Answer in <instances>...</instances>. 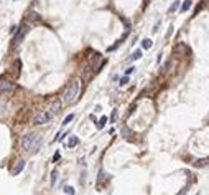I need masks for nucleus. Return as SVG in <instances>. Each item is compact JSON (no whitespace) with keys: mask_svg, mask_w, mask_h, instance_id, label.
Returning a JSON list of instances; mask_svg holds the SVG:
<instances>
[{"mask_svg":"<svg viewBox=\"0 0 209 195\" xmlns=\"http://www.w3.org/2000/svg\"><path fill=\"white\" fill-rule=\"evenodd\" d=\"M79 93H81V80H72L71 83L66 86L64 91H63L61 99H63L64 104H72V103L78 99Z\"/></svg>","mask_w":209,"mask_h":195,"instance_id":"obj_1","label":"nucleus"},{"mask_svg":"<svg viewBox=\"0 0 209 195\" xmlns=\"http://www.w3.org/2000/svg\"><path fill=\"white\" fill-rule=\"evenodd\" d=\"M51 117H53V114L50 111H40V113H36V116H35V124H46Z\"/></svg>","mask_w":209,"mask_h":195,"instance_id":"obj_2","label":"nucleus"},{"mask_svg":"<svg viewBox=\"0 0 209 195\" xmlns=\"http://www.w3.org/2000/svg\"><path fill=\"white\" fill-rule=\"evenodd\" d=\"M38 134H35V132H28V134H25L23 137H21V141H20V144H21V147L25 149V150H30V146H31V142L35 141V137H36Z\"/></svg>","mask_w":209,"mask_h":195,"instance_id":"obj_3","label":"nucleus"},{"mask_svg":"<svg viewBox=\"0 0 209 195\" xmlns=\"http://www.w3.org/2000/svg\"><path fill=\"white\" fill-rule=\"evenodd\" d=\"M13 89V83L7 78H0V91H10Z\"/></svg>","mask_w":209,"mask_h":195,"instance_id":"obj_4","label":"nucleus"},{"mask_svg":"<svg viewBox=\"0 0 209 195\" xmlns=\"http://www.w3.org/2000/svg\"><path fill=\"white\" fill-rule=\"evenodd\" d=\"M41 142H43V139H41V136H36L35 137V141L31 142V146H30V152H35V150H38L40 147H41Z\"/></svg>","mask_w":209,"mask_h":195,"instance_id":"obj_5","label":"nucleus"},{"mask_svg":"<svg viewBox=\"0 0 209 195\" xmlns=\"http://www.w3.org/2000/svg\"><path fill=\"white\" fill-rule=\"evenodd\" d=\"M23 167H25V161H23V159H20V161H17V162H15V167L12 169V174H13V175L20 174V172L23 170Z\"/></svg>","mask_w":209,"mask_h":195,"instance_id":"obj_6","label":"nucleus"},{"mask_svg":"<svg viewBox=\"0 0 209 195\" xmlns=\"http://www.w3.org/2000/svg\"><path fill=\"white\" fill-rule=\"evenodd\" d=\"M59 108H61V103H59V101H53V104L50 106V113L54 116V114H56V113L59 111Z\"/></svg>","mask_w":209,"mask_h":195,"instance_id":"obj_7","label":"nucleus"},{"mask_svg":"<svg viewBox=\"0 0 209 195\" xmlns=\"http://www.w3.org/2000/svg\"><path fill=\"white\" fill-rule=\"evenodd\" d=\"M25 33H26V28H21V30H20V33L17 35V38H15V45H18V43H20V40H23Z\"/></svg>","mask_w":209,"mask_h":195,"instance_id":"obj_8","label":"nucleus"},{"mask_svg":"<svg viewBox=\"0 0 209 195\" xmlns=\"http://www.w3.org/2000/svg\"><path fill=\"white\" fill-rule=\"evenodd\" d=\"M191 3H193V0H184L183 5H181V12H188L191 8Z\"/></svg>","mask_w":209,"mask_h":195,"instance_id":"obj_9","label":"nucleus"},{"mask_svg":"<svg viewBox=\"0 0 209 195\" xmlns=\"http://www.w3.org/2000/svg\"><path fill=\"white\" fill-rule=\"evenodd\" d=\"M78 142H79V139L76 137V136H72L71 139H69V142H68V147H74V146H76Z\"/></svg>","mask_w":209,"mask_h":195,"instance_id":"obj_10","label":"nucleus"},{"mask_svg":"<svg viewBox=\"0 0 209 195\" xmlns=\"http://www.w3.org/2000/svg\"><path fill=\"white\" fill-rule=\"evenodd\" d=\"M142 47H143L145 50H148V48H151V40H150V38H145V40L142 41Z\"/></svg>","mask_w":209,"mask_h":195,"instance_id":"obj_11","label":"nucleus"},{"mask_svg":"<svg viewBox=\"0 0 209 195\" xmlns=\"http://www.w3.org/2000/svg\"><path fill=\"white\" fill-rule=\"evenodd\" d=\"M105 122H107V117H105V116H102V117L99 119V122H97V128H99V129H102V128L105 126Z\"/></svg>","mask_w":209,"mask_h":195,"instance_id":"obj_12","label":"nucleus"},{"mask_svg":"<svg viewBox=\"0 0 209 195\" xmlns=\"http://www.w3.org/2000/svg\"><path fill=\"white\" fill-rule=\"evenodd\" d=\"M140 58H142V51H140V50L133 51V55L130 56V60H140Z\"/></svg>","mask_w":209,"mask_h":195,"instance_id":"obj_13","label":"nucleus"},{"mask_svg":"<svg viewBox=\"0 0 209 195\" xmlns=\"http://www.w3.org/2000/svg\"><path fill=\"white\" fill-rule=\"evenodd\" d=\"M180 3H181V2H178V0H176V2H173V5L170 7V10H168V12H170V13H173V12H175V10L180 7Z\"/></svg>","mask_w":209,"mask_h":195,"instance_id":"obj_14","label":"nucleus"},{"mask_svg":"<svg viewBox=\"0 0 209 195\" xmlns=\"http://www.w3.org/2000/svg\"><path fill=\"white\" fill-rule=\"evenodd\" d=\"M56 179H58V170H54V172L51 174V185L56 184Z\"/></svg>","mask_w":209,"mask_h":195,"instance_id":"obj_15","label":"nucleus"},{"mask_svg":"<svg viewBox=\"0 0 209 195\" xmlns=\"http://www.w3.org/2000/svg\"><path fill=\"white\" fill-rule=\"evenodd\" d=\"M72 119H74V114H69V116H68V117L64 119V121H63V124H64V126H68V124H69Z\"/></svg>","mask_w":209,"mask_h":195,"instance_id":"obj_16","label":"nucleus"},{"mask_svg":"<svg viewBox=\"0 0 209 195\" xmlns=\"http://www.w3.org/2000/svg\"><path fill=\"white\" fill-rule=\"evenodd\" d=\"M64 192L66 194H69V195H74V188L72 187H64Z\"/></svg>","mask_w":209,"mask_h":195,"instance_id":"obj_17","label":"nucleus"},{"mask_svg":"<svg viewBox=\"0 0 209 195\" xmlns=\"http://www.w3.org/2000/svg\"><path fill=\"white\" fill-rule=\"evenodd\" d=\"M133 69H135V68H133V66L127 68V69H125V74H132V73H133Z\"/></svg>","mask_w":209,"mask_h":195,"instance_id":"obj_18","label":"nucleus"},{"mask_svg":"<svg viewBox=\"0 0 209 195\" xmlns=\"http://www.w3.org/2000/svg\"><path fill=\"white\" fill-rule=\"evenodd\" d=\"M111 119H112V122L117 119V109H114V113H112V117H111Z\"/></svg>","mask_w":209,"mask_h":195,"instance_id":"obj_19","label":"nucleus"},{"mask_svg":"<svg viewBox=\"0 0 209 195\" xmlns=\"http://www.w3.org/2000/svg\"><path fill=\"white\" fill-rule=\"evenodd\" d=\"M127 83H129V78H127V76H125V78H122V80H120V84H127Z\"/></svg>","mask_w":209,"mask_h":195,"instance_id":"obj_20","label":"nucleus"},{"mask_svg":"<svg viewBox=\"0 0 209 195\" xmlns=\"http://www.w3.org/2000/svg\"><path fill=\"white\" fill-rule=\"evenodd\" d=\"M148 2H150V0H145V3H148Z\"/></svg>","mask_w":209,"mask_h":195,"instance_id":"obj_21","label":"nucleus"}]
</instances>
